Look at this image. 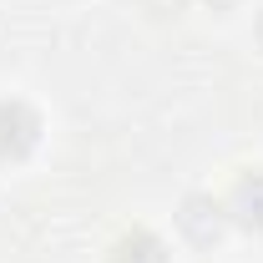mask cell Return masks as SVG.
Masks as SVG:
<instances>
[{
  "label": "cell",
  "mask_w": 263,
  "mask_h": 263,
  "mask_svg": "<svg viewBox=\"0 0 263 263\" xmlns=\"http://www.w3.org/2000/svg\"><path fill=\"white\" fill-rule=\"evenodd\" d=\"M208 5H213V10H228V5H238V0H208Z\"/></svg>",
  "instance_id": "obj_6"
},
{
  "label": "cell",
  "mask_w": 263,
  "mask_h": 263,
  "mask_svg": "<svg viewBox=\"0 0 263 263\" xmlns=\"http://www.w3.org/2000/svg\"><path fill=\"white\" fill-rule=\"evenodd\" d=\"M258 41H263V15H258Z\"/></svg>",
  "instance_id": "obj_7"
},
{
  "label": "cell",
  "mask_w": 263,
  "mask_h": 263,
  "mask_svg": "<svg viewBox=\"0 0 263 263\" xmlns=\"http://www.w3.org/2000/svg\"><path fill=\"white\" fill-rule=\"evenodd\" d=\"M177 223H182V233L193 238L197 248H213L223 238V228H228V208L213 202V197H187L182 213H177Z\"/></svg>",
  "instance_id": "obj_2"
},
{
  "label": "cell",
  "mask_w": 263,
  "mask_h": 263,
  "mask_svg": "<svg viewBox=\"0 0 263 263\" xmlns=\"http://www.w3.org/2000/svg\"><path fill=\"white\" fill-rule=\"evenodd\" d=\"M111 263H167V248L147 228H137V233H127V238H117Z\"/></svg>",
  "instance_id": "obj_4"
},
{
  "label": "cell",
  "mask_w": 263,
  "mask_h": 263,
  "mask_svg": "<svg viewBox=\"0 0 263 263\" xmlns=\"http://www.w3.org/2000/svg\"><path fill=\"white\" fill-rule=\"evenodd\" d=\"M228 213L243 223V228H258L263 233V172L238 177V187H233V197H228Z\"/></svg>",
  "instance_id": "obj_3"
},
{
  "label": "cell",
  "mask_w": 263,
  "mask_h": 263,
  "mask_svg": "<svg viewBox=\"0 0 263 263\" xmlns=\"http://www.w3.org/2000/svg\"><path fill=\"white\" fill-rule=\"evenodd\" d=\"M142 5H147V10H157V15H167V10H177L182 0H142Z\"/></svg>",
  "instance_id": "obj_5"
},
{
  "label": "cell",
  "mask_w": 263,
  "mask_h": 263,
  "mask_svg": "<svg viewBox=\"0 0 263 263\" xmlns=\"http://www.w3.org/2000/svg\"><path fill=\"white\" fill-rule=\"evenodd\" d=\"M41 137V117L26 101H0V162H21Z\"/></svg>",
  "instance_id": "obj_1"
}]
</instances>
